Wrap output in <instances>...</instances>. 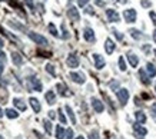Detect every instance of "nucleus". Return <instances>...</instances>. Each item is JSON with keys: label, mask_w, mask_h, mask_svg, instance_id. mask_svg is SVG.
<instances>
[{"label": "nucleus", "mask_w": 156, "mask_h": 139, "mask_svg": "<svg viewBox=\"0 0 156 139\" xmlns=\"http://www.w3.org/2000/svg\"><path fill=\"white\" fill-rule=\"evenodd\" d=\"M44 99H46V102H48L49 105H55L56 103V95H55V92L48 91L46 95H44Z\"/></svg>", "instance_id": "nucleus-17"}, {"label": "nucleus", "mask_w": 156, "mask_h": 139, "mask_svg": "<svg viewBox=\"0 0 156 139\" xmlns=\"http://www.w3.org/2000/svg\"><path fill=\"white\" fill-rule=\"evenodd\" d=\"M67 17H69L72 22H79V20H80L79 10L76 9V7H69V10H67Z\"/></svg>", "instance_id": "nucleus-11"}, {"label": "nucleus", "mask_w": 156, "mask_h": 139, "mask_svg": "<svg viewBox=\"0 0 156 139\" xmlns=\"http://www.w3.org/2000/svg\"><path fill=\"white\" fill-rule=\"evenodd\" d=\"M57 113H59V120H60V123L62 125H66V116L63 115V112H62V109H59V112H57Z\"/></svg>", "instance_id": "nucleus-33"}, {"label": "nucleus", "mask_w": 156, "mask_h": 139, "mask_svg": "<svg viewBox=\"0 0 156 139\" xmlns=\"http://www.w3.org/2000/svg\"><path fill=\"white\" fill-rule=\"evenodd\" d=\"M0 60H2V62H5L6 60V56H5V53L3 52H0Z\"/></svg>", "instance_id": "nucleus-47"}, {"label": "nucleus", "mask_w": 156, "mask_h": 139, "mask_svg": "<svg viewBox=\"0 0 156 139\" xmlns=\"http://www.w3.org/2000/svg\"><path fill=\"white\" fill-rule=\"evenodd\" d=\"M87 15H95V10H93V7H86V10H85Z\"/></svg>", "instance_id": "nucleus-43"}, {"label": "nucleus", "mask_w": 156, "mask_h": 139, "mask_svg": "<svg viewBox=\"0 0 156 139\" xmlns=\"http://www.w3.org/2000/svg\"><path fill=\"white\" fill-rule=\"evenodd\" d=\"M12 62H13V65H16V66H22V63H23L22 55L17 52H12Z\"/></svg>", "instance_id": "nucleus-15"}, {"label": "nucleus", "mask_w": 156, "mask_h": 139, "mask_svg": "<svg viewBox=\"0 0 156 139\" xmlns=\"http://www.w3.org/2000/svg\"><path fill=\"white\" fill-rule=\"evenodd\" d=\"M29 102H30V106H32V109L34 110V113H39V112L42 110L40 102H39L36 98H30V99H29Z\"/></svg>", "instance_id": "nucleus-16"}, {"label": "nucleus", "mask_w": 156, "mask_h": 139, "mask_svg": "<svg viewBox=\"0 0 156 139\" xmlns=\"http://www.w3.org/2000/svg\"><path fill=\"white\" fill-rule=\"evenodd\" d=\"M139 77H140V82H142L143 85H149L151 83V76L149 75H146V72L143 70V69H139Z\"/></svg>", "instance_id": "nucleus-19"}, {"label": "nucleus", "mask_w": 156, "mask_h": 139, "mask_svg": "<svg viewBox=\"0 0 156 139\" xmlns=\"http://www.w3.org/2000/svg\"><path fill=\"white\" fill-rule=\"evenodd\" d=\"M24 5L27 6L30 10H34V5H33V0H24Z\"/></svg>", "instance_id": "nucleus-36"}, {"label": "nucleus", "mask_w": 156, "mask_h": 139, "mask_svg": "<svg viewBox=\"0 0 156 139\" xmlns=\"http://www.w3.org/2000/svg\"><path fill=\"white\" fill-rule=\"evenodd\" d=\"M43 125H44V129H46V132H48L49 135L52 134V122L48 119H44L43 120Z\"/></svg>", "instance_id": "nucleus-29"}, {"label": "nucleus", "mask_w": 156, "mask_h": 139, "mask_svg": "<svg viewBox=\"0 0 156 139\" xmlns=\"http://www.w3.org/2000/svg\"><path fill=\"white\" fill-rule=\"evenodd\" d=\"M27 83H29V92H33V91H36V92H42V89H43V86H42V82L39 80L36 76H30L27 79Z\"/></svg>", "instance_id": "nucleus-2"}, {"label": "nucleus", "mask_w": 156, "mask_h": 139, "mask_svg": "<svg viewBox=\"0 0 156 139\" xmlns=\"http://www.w3.org/2000/svg\"><path fill=\"white\" fill-rule=\"evenodd\" d=\"M118 65H119V69H120L122 72H125V70H126V63H125V58H123V56H120V58H119Z\"/></svg>", "instance_id": "nucleus-30"}, {"label": "nucleus", "mask_w": 156, "mask_h": 139, "mask_svg": "<svg viewBox=\"0 0 156 139\" xmlns=\"http://www.w3.org/2000/svg\"><path fill=\"white\" fill-rule=\"evenodd\" d=\"M76 139H85V138H83V136H77V138H76Z\"/></svg>", "instance_id": "nucleus-52"}, {"label": "nucleus", "mask_w": 156, "mask_h": 139, "mask_svg": "<svg viewBox=\"0 0 156 139\" xmlns=\"http://www.w3.org/2000/svg\"><path fill=\"white\" fill-rule=\"evenodd\" d=\"M56 89L59 91V95H62V96H70V92H66L67 87L65 86V83H57Z\"/></svg>", "instance_id": "nucleus-20"}, {"label": "nucleus", "mask_w": 156, "mask_h": 139, "mask_svg": "<svg viewBox=\"0 0 156 139\" xmlns=\"http://www.w3.org/2000/svg\"><path fill=\"white\" fill-rule=\"evenodd\" d=\"M49 118H50V119H53V118H55V112H53V110H50V112H49Z\"/></svg>", "instance_id": "nucleus-48"}, {"label": "nucleus", "mask_w": 156, "mask_h": 139, "mask_svg": "<svg viewBox=\"0 0 156 139\" xmlns=\"http://www.w3.org/2000/svg\"><path fill=\"white\" fill-rule=\"evenodd\" d=\"M5 72V65H3V62L0 60V76H2V73Z\"/></svg>", "instance_id": "nucleus-45"}, {"label": "nucleus", "mask_w": 156, "mask_h": 139, "mask_svg": "<svg viewBox=\"0 0 156 139\" xmlns=\"http://www.w3.org/2000/svg\"><path fill=\"white\" fill-rule=\"evenodd\" d=\"M66 63H67V66H69V67L75 69V67L79 66V58H77L76 55H73V53H72V55H69V56H67Z\"/></svg>", "instance_id": "nucleus-12"}, {"label": "nucleus", "mask_w": 156, "mask_h": 139, "mask_svg": "<svg viewBox=\"0 0 156 139\" xmlns=\"http://www.w3.org/2000/svg\"><path fill=\"white\" fill-rule=\"evenodd\" d=\"M27 36H29V39H30L32 42H34V43L39 45V46H48L49 45L48 39L44 37V36H42V34L34 33V32H29Z\"/></svg>", "instance_id": "nucleus-1"}, {"label": "nucleus", "mask_w": 156, "mask_h": 139, "mask_svg": "<svg viewBox=\"0 0 156 139\" xmlns=\"http://www.w3.org/2000/svg\"><path fill=\"white\" fill-rule=\"evenodd\" d=\"M60 29H62V37H63V39H69V37H70V34H69V32H67V29H66V24L62 23Z\"/></svg>", "instance_id": "nucleus-28"}, {"label": "nucleus", "mask_w": 156, "mask_h": 139, "mask_svg": "<svg viewBox=\"0 0 156 139\" xmlns=\"http://www.w3.org/2000/svg\"><path fill=\"white\" fill-rule=\"evenodd\" d=\"M129 33H130V36H132L135 40H139V39H142V33H140V32H139L137 29H130V32H129Z\"/></svg>", "instance_id": "nucleus-26"}, {"label": "nucleus", "mask_w": 156, "mask_h": 139, "mask_svg": "<svg viewBox=\"0 0 156 139\" xmlns=\"http://www.w3.org/2000/svg\"><path fill=\"white\" fill-rule=\"evenodd\" d=\"M46 72H49L52 76H56V72H55V66L53 65H50V63H48L46 65Z\"/></svg>", "instance_id": "nucleus-31"}, {"label": "nucleus", "mask_w": 156, "mask_h": 139, "mask_svg": "<svg viewBox=\"0 0 156 139\" xmlns=\"http://www.w3.org/2000/svg\"><path fill=\"white\" fill-rule=\"evenodd\" d=\"M87 3H89V0H77V5L80 6V7H85Z\"/></svg>", "instance_id": "nucleus-40"}, {"label": "nucleus", "mask_w": 156, "mask_h": 139, "mask_svg": "<svg viewBox=\"0 0 156 139\" xmlns=\"http://www.w3.org/2000/svg\"><path fill=\"white\" fill-rule=\"evenodd\" d=\"M109 86H110V89L115 92H118L119 91V82L118 80H112L110 83H109Z\"/></svg>", "instance_id": "nucleus-32"}, {"label": "nucleus", "mask_w": 156, "mask_h": 139, "mask_svg": "<svg viewBox=\"0 0 156 139\" xmlns=\"http://www.w3.org/2000/svg\"><path fill=\"white\" fill-rule=\"evenodd\" d=\"M153 53H155V56H156V49H155V50H153Z\"/></svg>", "instance_id": "nucleus-54"}, {"label": "nucleus", "mask_w": 156, "mask_h": 139, "mask_svg": "<svg viewBox=\"0 0 156 139\" xmlns=\"http://www.w3.org/2000/svg\"><path fill=\"white\" fill-rule=\"evenodd\" d=\"M65 109H66L67 115H69V118H70V122H72L73 125H76V116H75V112H73V109H72L69 105L65 106Z\"/></svg>", "instance_id": "nucleus-24"}, {"label": "nucleus", "mask_w": 156, "mask_h": 139, "mask_svg": "<svg viewBox=\"0 0 156 139\" xmlns=\"http://www.w3.org/2000/svg\"><path fill=\"white\" fill-rule=\"evenodd\" d=\"M65 139H73V129H69L66 130V136H65Z\"/></svg>", "instance_id": "nucleus-37"}, {"label": "nucleus", "mask_w": 156, "mask_h": 139, "mask_svg": "<svg viewBox=\"0 0 156 139\" xmlns=\"http://www.w3.org/2000/svg\"><path fill=\"white\" fill-rule=\"evenodd\" d=\"M128 60L129 63H130V66L132 67H137V65H139V56H136L133 52H128Z\"/></svg>", "instance_id": "nucleus-14"}, {"label": "nucleus", "mask_w": 156, "mask_h": 139, "mask_svg": "<svg viewBox=\"0 0 156 139\" xmlns=\"http://www.w3.org/2000/svg\"><path fill=\"white\" fill-rule=\"evenodd\" d=\"M3 115H5V113H3V110H2V108H0V118H2Z\"/></svg>", "instance_id": "nucleus-51"}, {"label": "nucleus", "mask_w": 156, "mask_h": 139, "mask_svg": "<svg viewBox=\"0 0 156 139\" xmlns=\"http://www.w3.org/2000/svg\"><path fill=\"white\" fill-rule=\"evenodd\" d=\"M126 2H128V0H122V3H126Z\"/></svg>", "instance_id": "nucleus-53"}, {"label": "nucleus", "mask_w": 156, "mask_h": 139, "mask_svg": "<svg viewBox=\"0 0 156 139\" xmlns=\"http://www.w3.org/2000/svg\"><path fill=\"white\" fill-rule=\"evenodd\" d=\"M133 130H135L137 139H145V136H146V134H147V130L142 126V123H137V122L133 125Z\"/></svg>", "instance_id": "nucleus-6"}, {"label": "nucleus", "mask_w": 156, "mask_h": 139, "mask_svg": "<svg viewBox=\"0 0 156 139\" xmlns=\"http://www.w3.org/2000/svg\"><path fill=\"white\" fill-rule=\"evenodd\" d=\"M115 48H116V45H115V42L112 39H106L105 40V50H106L108 55H112L115 52Z\"/></svg>", "instance_id": "nucleus-13"}, {"label": "nucleus", "mask_w": 156, "mask_h": 139, "mask_svg": "<svg viewBox=\"0 0 156 139\" xmlns=\"http://www.w3.org/2000/svg\"><path fill=\"white\" fill-rule=\"evenodd\" d=\"M66 136V130L63 129L62 125H57L56 126V139H65Z\"/></svg>", "instance_id": "nucleus-23"}, {"label": "nucleus", "mask_w": 156, "mask_h": 139, "mask_svg": "<svg viewBox=\"0 0 156 139\" xmlns=\"http://www.w3.org/2000/svg\"><path fill=\"white\" fill-rule=\"evenodd\" d=\"M89 139H100L99 138V132L98 130H90V134H89Z\"/></svg>", "instance_id": "nucleus-34"}, {"label": "nucleus", "mask_w": 156, "mask_h": 139, "mask_svg": "<svg viewBox=\"0 0 156 139\" xmlns=\"http://www.w3.org/2000/svg\"><path fill=\"white\" fill-rule=\"evenodd\" d=\"M116 96H118L120 105L125 106L126 103H128V101H129V91L128 89H125V87H122V89H119V91L116 92Z\"/></svg>", "instance_id": "nucleus-3"}, {"label": "nucleus", "mask_w": 156, "mask_h": 139, "mask_svg": "<svg viewBox=\"0 0 156 139\" xmlns=\"http://www.w3.org/2000/svg\"><path fill=\"white\" fill-rule=\"evenodd\" d=\"M48 29H49V32L55 36V37H59V32H57V29H56V26L53 23H49V26H48Z\"/></svg>", "instance_id": "nucleus-27"}, {"label": "nucleus", "mask_w": 156, "mask_h": 139, "mask_svg": "<svg viewBox=\"0 0 156 139\" xmlns=\"http://www.w3.org/2000/svg\"><path fill=\"white\" fill-rule=\"evenodd\" d=\"M10 26H13V27H16V29H24L23 26H20V24H17L16 22H9Z\"/></svg>", "instance_id": "nucleus-41"}, {"label": "nucleus", "mask_w": 156, "mask_h": 139, "mask_svg": "<svg viewBox=\"0 0 156 139\" xmlns=\"http://www.w3.org/2000/svg\"><path fill=\"white\" fill-rule=\"evenodd\" d=\"M149 16H151V19H152V23L156 26V13L155 12H149Z\"/></svg>", "instance_id": "nucleus-38"}, {"label": "nucleus", "mask_w": 156, "mask_h": 139, "mask_svg": "<svg viewBox=\"0 0 156 139\" xmlns=\"http://www.w3.org/2000/svg\"><path fill=\"white\" fill-rule=\"evenodd\" d=\"M69 76H70L72 80L75 82V83H77V85H82V83H85L86 82L85 75L80 73V72H70L69 73Z\"/></svg>", "instance_id": "nucleus-7"}, {"label": "nucleus", "mask_w": 156, "mask_h": 139, "mask_svg": "<svg viewBox=\"0 0 156 139\" xmlns=\"http://www.w3.org/2000/svg\"><path fill=\"white\" fill-rule=\"evenodd\" d=\"M152 37H153V42L156 43V29L153 30V34H152Z\"/></svg>", "instance_id": "nucleus-49"}, {"label": "nucleus", "mask_w": 156, "mask_h": 139, "mask_svg": "<svg viewBox=\"0 0 156 139\" xmlns=\"http://www.w3.org/2000/svg\"><path fill=\"white\" fill-rule=\"evenodd\" d=\"M13 103H14V106H16L17 109L23 110V112H26V109H27V105L24 103V101H22V99H19V98H14Z\"/></svg>", "instance_id": "nucleus-18"}, {"label": "nucleus", "mask_w": 156, "mask_h": 139, "mask_svg": "<svg viewBox=\"0 0 156 139\" xmlns=\"http://www.w3.org/2000/svg\"><path fill=\"white\" fill-rule=\"evenodd\" d=\"M140 5H142V7H145V9H149L152 6V2L151 0H140Z\"/></svg>", "instance_id": "nucleus-35"}, {"label": "nucleus", "mask_w": 156, "mask_h": 139, "mask_svg": "<svg viewBox=\"0 0 156 139\" xmlns=\"http://www.w3.org/2000/svg\"><path fill=\"white\" fill-rule=\"evenodd\" d=\"M135 118H136V122L137 123H145L146 122V115L143 113L142 110H137V112H135Z\"/></svg>", "instance_id": "nucleus-22"}, {"label": "nucleus", "mask_w": 156, "mask_h": 139, "mask_svg": "<svg viewBox=\"0 0 156 139\" xmlns=\"http://www.w3.org/2000/svg\"><path fill=\"white\" fill-rule=\"evenodd\" d=\"M151 110H152V116H153V119H156V102L152 105Z\"/></svg>", "instance_id": "nucleus-39"}, {"label": "nucleus", "mask_w": 156, "mask_h": 139, "mask_svg": "<svg viewBox=\"0 0 156 139\" xmlns=\"http://www.w3.org/2000/svg\"><path fill=\"white\" fill-rule=\"evenodd\" d=\"M123 17L128 23H135L136 22V17H137V13L135 9H126L123 12Z\"/></svg>", "instance_id": "nucleus-4"}, {"label": "nucleus", "mask_w": 156, "mask_h": 139, "mask_svg": "<svg viewBox=\"0 0 156 139\" xmlns=\"http://www.w3.org/2000/svg\"><path fill=\"white\" fill-rule=\"evenodd\" d=\"M106 17L110 23H119L120 22V16L115 9H108L106 10Z\"/></svg>", "instance_id": "nucleus-5"}, {"label": "nucleus", "mask_w": 156, "mask_h": 139, "mask_svg": "<svg viewBox=\"0 0 156 139\" xmlns=\"http://www.w3.org/2000/svg\"><path fill=\"white\" fill-rule=\"evenodd\" d=\"M155 92H156V83H155Z\"/></svg>", "instance_id": "nucleus-55"}, {"label": "nucleus", "mask_w": 156, "mask_h": 139, "mask_svg": "<svg viewBox=\"0 0 156 139\" xmlns=\"http://www.w3.org/2000/svg\"><path fill=\"white\" fill-rule=\"evenodd\" d=\"M83 37H85L86 42L93 43V42L96 40V36H95V32H93V29H92V27H86V29L83 30Z\"/></svg>", "instance_id": "nucleus-8"}, {"label": "nucleus", "mask_w": 156, "mask_h": 139, "mask_svg": "<svg viewBox=\"0 0 156 139\" xmlns=\"http://www.w3.org/2000/svg\"><path fill=\"white\" fill-rule=\"evenodd\" d=\"M143 50H145L146 53H149V50H151V46H149V45H145V46H143Z\"/></svg>", "instance_id": "nucleus-46"}, {"label": "nucleus", "mask_w": 156, "mask_h": 139, "mask_svg": "<svg viewBox=\"0 0 156 139\" xmlns=\"http://www.w3.org/2000/svg\"><path fill=\"white\" fill-rule=\"evenodd\" d=\"M146 72L151 77H155L156 76V65H153L152 62H149L146 65Z\"/></svg>", "instance_id": "nucleus-21"}, {"label": "nucleus", "mask_w": 156, "mask_h": 139, "mask_svg": "<svg viewBox=\"0 0 156 139\" xmlns=\"http://www.w3.org/2000/svg\"><path fill=\"white\" fill-rule=\"evenodd\" d=\"M90 102H92V108H93V110H95L96 113H102L105 110V105L98 99V98H92Z\"/></svg>", "instance_id": "nucleus-10"}, {"label": "nucleus", "mask_w": 156, "mask_h": 139, "mask_svg": "<svg viewBox=\"0 0 156 139\" xmlns=\"http://www.w3.org/2000/svg\"><path fill=\"white\" fill-rule=\"evenodd\" d=\"M93 62H95V67L96 69H103L106 62H105V58L103 56H100L99 53H93Z\"/></svg>", "instance_id": "nucleus-9"}, {"label": "nucleus", "mask_w": 156, "mask_h": 139, "mask_svg": "<svg viewBox=\"0 0 156 139\" xmlns=\"http://www.w3.org/2000/svg\"><path fill=\"white\" fill-rule=\"evenodd\" d=\"M113 33H115V36H116V39H118V40H123V34L120 33V32H116V30H115Z\"/></svg>", "instance_id": "nucleus-42"}, {"label": "nucleus", "mask_w": 156, "mask_h": 139, "mask_svg": "<svg viewBox=\"0 0 156 139\" xmlns=\"http://www.w3.org/2000/svg\"><path fill=\"white\" fill-rule=\"evenodd\" d=\"M3 45H5V40H3V39L0 37V46H3Z\"/></svg>", "instance_id": "nucleus-50"}, {"label": "nucleus", "mask_w": 156, "mask_h": 139, "mask_svg": "<svg viewBox=\"0 0 156 139\" xmlns=\"http://www.w3.org/2000/svg\"><path fill=\"white\" fill-rule=\"evenodd\" d=\"M96 6H100V7H103L105 6V0H95Z\"/></svg>", "instance_id": "nucleus-44"}, {"label": "nucleus", "mask_w": 156, "mask_h": 139, "mask_svg": "<svg viewBox=\"0 0 156 139\" xmlns=\"http://www.w3.org/2000/svg\"><path fill=\"white\" fill-rule=\"evenodd\" d=\"M5 115L9 118V119H16V118H19V113H17V110L14 109H7L5 112Z\"/></svg>", "instance_id": "nucleus-25"}]
</instances>
